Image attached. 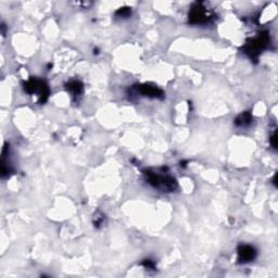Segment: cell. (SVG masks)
I'll return each mask as SVG.
<instances>
[{"label":"cell","mask_w":278,"mask_h":278,"mask_svg":"<svg viewBox=\"0 0 278 278\" xmlns=\"http://www.w3.org/2000/svg\"><path fill=\"white\" fill-rule=\"evenodd\" d=\"M239 263H249L253 261L256 256V250L253 246L240 245L237 249Z\"/></svg>","instance_id":"cell-6"},{"label":"cell","mask_w":278,"mask_h":278,"mask_svg":"<svg viewBox=\"0 0 278 278\" xmlns=\"http://www.w3.org/2000/svg\"><path fill=\"white\" fill-rule=\"evenodd\" d=\"M66 91L69 92L73 97L81 96L84 92V85L80 81H71L65 85Z\"/></svg>","instance_id":"cell-8"},{"label":"cell","mask_w":278,"mask_h":278,"mask_svg":"<svg viewBox=\"0 0 278 278\" xmlns=\"http://www.w3.org/2000/svg\"><path fill=\"white\" fill-rule=\"evenodd\" d=\"M24 91L30 95H37L40 103H45L49 97V87L38 77H32L24 84Z\"/></svg>","instance_id":"cell-3"},{"label":"cell","mask_w":278,"mask_h":278,"mask_svg":"<svg viewBox=\"0 0 278 278\" xmlns=\"http://www.w3.org/2000/svg\"><path fill=\"white\" fill-rule=\"evenodd\" d=\"M212 19V15L208 12L207 8L203 7L202 2H196L190 8L189 23L193 25L207 24Z\"/></svg>","instance_id":"cell-4"},{"label":"cell","mask_w":278,"mask_h":278,"mask_svg":"<svg viewBox=\"0 0 278 278\" xmlns=\"http://www.w3.org/2000/svg\"><path fill=\"white\" fill-rule=\"evenodd\" d=\"M132 11H130V8L127 7H124V8H120L117 12H115V15L119 18H128Z\"/></svg>","instance_id":"cell-9"},{"label":"cell","mask_w":278,"mask_h":278,"mask_svg":"<svg viewBox=\"0 0 278 278\" xmlns=\"http://www.w3.org/2000/svg\"><path fill=\"white\" fill-rule=\"evenodd\" d=\"M146 181L148 182L151 186L164 192H172L176 190L177 182L174 177L167 175L166 173H155L154 171L147 170L145 171Z\"/></svg>","instance_id":"cell-1"},{"label":"cell","mask_w":278,"mask_h":278,"mask_svg":"<svg viewBox=\"0 0 278 278\" xmlns=\"http://www.w3.org/2000/svg\"><path fill=\"white\" fill-rule=\"evenodd\" d=\"M270 141H271L272 146H273V147H274V149H276V133L273 134V136H272V137H271Z\"/></svg>","instance_id":"cell-11"},{"label":"cell","mask_w":278,"mask_h":278,"mask_svg":"<svg viewBox=\"0 0 278 278\" xmlns=\"http://www.w3.org/2000/svg\"><path fill=\"white\" fill-rule=\"evenodd\" d=\"M136 92L144 97L149 98H164V93L159 87L151 85V84H141V85H136L133 87Z\"/></svg>","instance_id":"cell-5"},{"label":"cell","mask_w":278,"mask_h":278,"mask_svg":"<svg viewBox=\"0 0 278 278\" xmlns=\"http://www.w3.org/2000/svg\"><path fill=\"white\" fill-rule=\"evenodd\" d=\"M143 265L146 267V269H148V270H154L155 269L154 262L151 261V260H145L143 262Z\"/></svg>","instance_id":"cell-10"},{"label":"cell","mask_w":278,"mask_h":278,"mask_svg":"<svg viewBox=\"0 0 278 278\" xmlns=\"http://www.w3.org/2000/svg\"><path fill=\"white\" fill-rule=\"evenodd\" d=\"M252 121H253L252 115H251L250 112L246 111V112L240 113L238 117L235 119L234 123L237 127H248L250 126V124L252 123Z\"/></svg>","instance_id":"cell-7"},{"label":"cell","mask_w":278,"mask_h":278,"mask_svg":"<svg viewBox=\"0 0 278 278\" xmlns=\"http://www.w3.org/2000/svg\"><path fill=\"white\" fill-rule=\"evenodd\" d=\"M270 45V36L266 32L260 33L255 38L247 40L244 47V52L251 60H256L262 51H264Z\"/></svg>","instance_id":"cell-2"}]
</instances>
